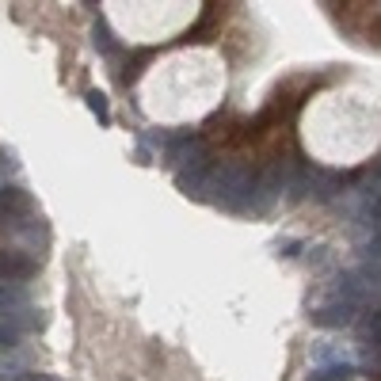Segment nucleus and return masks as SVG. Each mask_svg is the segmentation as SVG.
<instances>
[{
  "label": "nucleus",
  "instance_id": "3",
  "mask_svg": "<svg viewBox=\"0 0 381 381\" xmlns=\"http://www.w3.org/2000/svg\"><path fill=\"white\" fill-rule=\"evenodd\" d=\"M23 305H27V294L19 286L0 282V313H12V309H23Z\"/></svg>",
  "mask_w": 381,
  "mask_h": 381
},
{
  "label": "nucleus",
  "instance_id": "4",
  "mask_svg": "<svg viewBox=\"0 0 381 381\" xmlns=\"http://www.w3.org/2000/svg\"><path fill=\"white\" fill-rule=\"evenodd\" d=\"M16 343H19V328H16V324H8V320H0V351L16 347Z\"/></svg>",
  "mask_w": 381,
  "mask_h": 381
},
{
  "label": "nucleus",
  "instance_id": "1",
  "mask_svg": "<svg viewBox=\"0 0 381 381\" xmlns=\"http://www.w3.org/2000/svg\"><path fill=\"white\" fill-rule=\"evenodd\" d=\"M31 274H34V259H27L16 248H0V282L31 279Z\"/></svg>",
  "mask_w": 381,
  "mask_h": 381
},
{
  "label": "nucleus",
  "instance_id": "2",
  "mask_svg": "<svg viewBox=\"0 0 381 381\" xmlns=\"http://www.w3.org/2000/svg\"><path fill=\"white\" fill-rule=\"evenodd\" d=\"M31 210V199H27V190L19 187H0V225L8 221H19V217Z\"/></svg>",
  "mask_w": 381,
  "mask_h": 381
},
{
  "label": "nucleus",
  "instance_id": "6",
  "mask_svg": "<svg viewBox=\"0 0 381 381\" xmlns=\"http://www.w3.org/2000/svg\"><path fill=\"white\" fill-rule=\"evenodd\" d=\"M23 381H50V378H46V373H27Z\"/></svg>",
  "mask_w": 381,
  "mask_h": 381
},
{
  "label": "nucleus",
  "instance_id": "5",
  "mask_svg": "<svg viewBox=\"0 0 381 381\" xmlns=\"http://www.w3.org/2000/svg\"><path fill=\"white\" fill-rule=\"evenodd\" d=\"M88 107L96 111V115H100L103 122L111 118V115H107V96H103V91H88Z\"/></svg>",
  "mask_w": 381,
  "mask_h": 381
}]
</instances>
